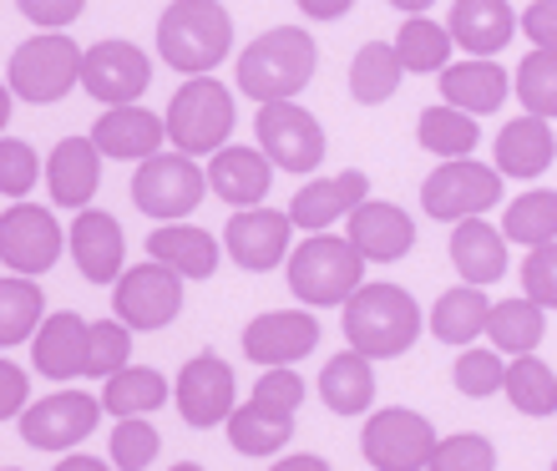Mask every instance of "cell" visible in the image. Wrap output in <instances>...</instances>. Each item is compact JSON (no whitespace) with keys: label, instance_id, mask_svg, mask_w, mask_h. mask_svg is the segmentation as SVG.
Here are the masks:
<instances>
[{"label":"cell","instance_id":"obj_53","mask_svg":"<svg viewBox=\"0 0 557 471\" xmlns=\"http://www.w3.org/2000/svg\"><path fill=\"white\" fill-rule=\"evenodd\" d=\"M269 471H330V461L324 457H314V451H294V457H284V461H274Z\"/></svg>","mask_w":557,"mask_h":471},{"label":"cell","instance_id":"obj_50","mask_svg":"<svg viewBox=\"0 0 557 471\" xmlns=\"http://www.w3.org/2000/svg\"><path fill=\"white\" fill-rule=\"evenodd\" d=\"M30 411V375L15 360H0V421H21Z\"/></svg>","mask_w":557,"mask_h":471},{"label":"cell","instance_id":"obj_36","mask_svg":"<svg viewBox=\"0 0 557 471\" xmlns=\"http://www.w3.org/2000/svg\"><path fill=\"white\" fill-rule=\"evenodd\" d=\"M451 26H441L431 15H406V26L396 30V51L411 76H441L451 66Z\"/></svg>","mask_w":557,"mask_h":471},{"label":"cell","instance_id":"obj_14","mask_svg":"<svg viewBox=\"0 0 557 471\" xmlns=\"http://www.w3.org/2000/svg\"><path fill=\"white\" fill-rule=\"evenodd\" d=\"M152 87V57L133 41H97L87 46V66H82V91L102 107H133Z\"/></svg>","mask_w":557,"mask_h":471},{"label":"cell","instance_id":"obj_33","mask_svg":"<svg viewBox=\"0 0 557 471\" xmlns=\"http://www.w3.org/2000/svg\"><path fill=\"white\" fill-rule=\"evenodd\" d=\"M416 142H421L431 158H446V162L471 158L476 142H482V127H476V117L461 112V107L436 102V107H425L421 117H416Z\"/></svg>","mask_w":557,"mask_h":471},{"label":"cell","instance_id":"obj_47","mask_svg":"<svg viewBox=\"0 0 557 471\" xmlns=\"http://www.w3.org/2000/svg\"><path fill=\"white\" fill-rule=\"evenodd\" d=\"M522 295L543 310H557V244H543V249H528L522 259Z\"/></svg>","mask_w":557,"mask_h":471},{"label":"cell","instance_id":"obj_54","mask_svg":"<svg viewBox=\"0 0 557 471\" xmlns=\"http://www.w3.org/2000/svg\"><path fill=\"white\" fill-rule=\"evenodd\" d=\"M57 471H117V467H112V461H102V457H87V451H72V457L57 461Z\"/></svg>","mask_w":557,"mask_h":471},{"label":"cell","instance_id":"obj_16","mask_svg":"<svg viewBox=\"0 0 557 471\" xmlns=\"http://www.w3.org/2000/svg\"><path fill=\"white\" fill-rule=\"evenodd\" d=\"M299 234L289 219V208H238L228 228H223V253L249 274H269L289 259V238Z\"/></svg>","mask_w":557,"mask_h":471},{"label":"cell","instance_id":"obj_11","mask_svg":"<svg viewBox=\"0 0 557 471\" xmlns=\"http://www.w3.org/2000/svg\"><path fill=\"white\" fill-rule=\"evenodd\" d=\"M112 314L127 330H168L183 314V274L158 259L133 264L112 284Z\"/></svg>","mask_w":557,"mask_h":471},{"label":"cell","instance_id":"obj_8","mask_svg":"<svg viewBox=\"0 0 557 471\" xmlns=\"http://www.w3.org/2000/svg\"><path fill=\"white\" fill-rule=\"evenodd\" d=\"M502 183H507V177H502L497 168H486V162H476V158H451L421 183V208L441 223L486 219V213L507 198Z\"/></svg>","mask_w":557,"mask_h":471},{"label":"cell","instance_id":"obj_25","mask_svg":"<svg viewBox=\"0 0 557 471\" xmlns=\"http://www.w3.org/2000/svg\"><path fill=\"white\" fill-rule=\"evenodd\" d=\"M147 259H158V264L177 269L183 280H213L219 274V259H223V238H213L208 228L198 223H158L152 238H147Z\"/></svg>","mask_w":557,"mask_h":471},{"label":"cell","instance_id":"obj_43","mask_svg":"<svg viewBox=\"0 0 557 471\" xmlns=\"http://www.w3.org/2000/svg\"><path fill=\"white\" fill-rule=\"evenodd\" d=\"M158 446H162V436L152 431V421H147V416H127V421H117V431H112L107 457H112L117 471H147L158 461Z\"/></svg>","mask_w":557,"mask_h":471},{"label":"cell","instance_id":"obj_21","mask_svg":"<svg viewBox=\"0 0 557 471\" xmlns=\"http://www.w3.org/2000/svg\"><path fill=\"white\" fill-rule=\"evenodd\" d=\"M102 188V148L91 137H61L46 158V193L57 208H91Z\"/></svg>","mask_w":557,"mask_h":471},{"label":"cell","instance_id":"obj_55","mask_svg":"<svg viewBox=\"0 0 557 471\" xmlns=\"http://www.w3.org/2000/svg\"><path fill=\"white\" fill-rule=\"evenodd\" d=\"M391 5H396L400 15H425L431 5H436V0H391Z\"/></svg>","mask_w":557,"mask_h":471},{"label":"cell","instance_id":"obj_57","mask_svg":"<svg viewBox=\"0 0 557 471\" xmlns=\"http://www.w3.org/2000/svg\"><path fill=\"white\" fill-rule=\"evenodd\" d=\"M5 471H21V467H5Z\"/></svg>","mask_w":557,"mask_h":471},{"label":"cell","instance_id":"obj_28","mask_svg":"<svg viewBox=\"0 0 557 471\" xmlns=\"http://www.w3.org/2000/svg\"><path fill=\"white\" fill-rule=\"evenodd\" d=\"M436 87H441V102L461 107V112H471V117H486V112H497V107L507 102L512 76L502 72L497 61L467 57V61H456V66H446V72L436 76Z\"/></svg>","mask_w":557,"mask_h":471},{"label":"cell","instance_id":"obj_42","mask_svg":"<svg viewBox=\"0 0 557 471\" xmlns=\"http://www.w3.org/2000/svg\"><path fill=\"white\" fill-rule=\"evenodd\" d=\"M507 355L497 350V345H471V350L456 355V365H451V385L461 391V396L471 400H486V396H497V391H507Z\"/></svg>","mask_w":557,"mask_h":471},{"label":"cell","instance_id":"obj_22","mask_svg":"<svg viewBox=\"0 0 557 471\" xmlns=\"http://www.w3.org/2000/svg\"><path fill=\"white\" fill-rule=\"evenodd\" d=\"M345 238L366 253V264H396V259H406V253L416 249V219L406 208L370 198V203H360L350 213Z\"/></svg>","mask_w":557,"mask_h":471},{"label":"cell","instance_id":"obj_35","mask_svg":"<svg viewBox=\"0 0 557 471\" xmlns=\"http://www.w3.org/2000/svg\"><path fill=\"white\" fill-rule=\"evenodd\" d=\"M284 442H294V416L269 411L259 400H244L228 416V446L238 457H274V451H284Z\"/></svg>","mask_w":557,"mask_h":471},{"label":"cell","instance_id":"obj_23","mask_svg":"<svg viewBox=\"0 0 557 471\" xmlns=\"http://www.w3.org/2000/svg\"><path fill=\"white\" fill-rule=\"evenodd\" d=\"M91 142L102 148V158H117V162H147L158 158L162 142H168V117L147 112L143 102L133 107H107L97 127H91Z\"/></svg>","mask_w":557,"mask_h":471},{"label":"cell","instance_id":"obj_7","mask_svg":"<svg viewBox=\"0 0 557 471\" xmlns=\"http://www.w3.org/2000/svg\"><path fill=\"white\" fill-rule=\"evenodd\" d=\"M203 193H213L208 188V168H198L188 152H177V148L137 162V173H133V203L152 223H183L193 208L203 203Z\"/></svg>","mask_w":557,"mask_h":471},{"label":"cell","instance_id":"obj_38","mask_svg":"<svg viewBox=\"0 0 557 471\" xmlns=\"http://www.w3.org/2000/svg\"><path fill=\"white\" fill-rule=\"evenodd\" d=\"M502 234L522 244V249H543V244H557V193L553 188H532L522 198L507 203L502 213Z\"/></svg>","mask_w":557,"mask_h":471},{"label":"cell","instance_id":"obj_31","mask_svg":"<svg viewBox=\"0 0 557 471\" xmlns=\"http://www.w3.org/2000/svg\"><path fill=\"white\" fill-rule=\"evenodd\" d=\"M486 320H492V305H486V289L476 284H456L436 299L431 310V335L441 345H456V350H471L476 335H486Z\"/></svg>","mask_w":557,"mask_h":471},{"label":"cell","instance_id":"obj_32","mask_svg":"<svg viewBox=\"0 0 557 471\" xmlns=\"http://www.w3.org/2000/svg\"><path fill=\"white\" fill-rule=\"evenodd\" d=\"M406 82V61L396 41H366L350 61V97L360 107H385Z\"/></svg>","mask_w":557,"mask_h":471},{"label":"cell","instance_id":"obj_44","mask_svg":"<svg viewBox=\"0 0 557 471\" xmlns=\"http://www.w3.org/2000/svg\"><path fill=\"white\" fill-rule=\"evenodd\" d=\"M133 360V330L122 320H97L91 324V345H87V375L112 381L117 370H127Z\"/></svg>","mask_w":557,"mask_h":471},{"label":"cell","instance_id":"obj_6","mask_svg":"<svg viewBox=\"0 0 557 471\" xmlns=\"http://www.w3.org/2000/svg\"><path fill=\"white\" fill-rule=\"evenodd\" d=\"M366 284V253L350 238L335 234H309L299 249L289 253V289L299 305L330 310V305H350L355 289Z\"/></svg>","mask_w":557,"mask_h":471},{"label":"cell","instance_id":"obj_56","mask_svg":"<svg viewBox=\"0 0 557 471\" xmlns=\"http://www.w3.org/2000/svg\"><path fill=\"white\" fill-rule=\"evenodd\" d=\"M168 471H203L198 461H177V467H168Z\"/></svg>","mask_w":557,"mask_h":471},{"label":"cell","instance_id":"obj_49","mask_svg":"<svg viewBox=\"0 0 557 471\" xmlns=\"http://www.w3.org/2000/svg\"><path fill=\"white\" fill-rule=\"evenodd\" d=\"M15 11L26 15L36 30H66L76 15L87 11V0H15Z\"/></svg>","mask_w":557,"mask_h":471},{"label":"cell","instance_id":"obj_34","mask_svg":"<svg viewBox=\"0 0 557 471\" xmlns=\"http://www.w3.org/2000/svg\"><path fill=\"white\" fill-rule=\"evenodd\" d=\"M543 335H547V310H543V305H532L528 295L492 305L486 339H492V345H497L507 360H517V355H532L537 345H543Z\"/></svg>","mask_w":557,"mask_h":471},{"label":"cell","instance_id":"obj_12","mask_svg":"<svg viewBox=\"0 0 557 471\" xmlns=\"http://www.w3.org/2000/svg\"><path fill=\"white\" fill-rule=\"evenodd\" d=\"M102 396H87V391H57V396L30 400V411L15 421L21 426V442L30 451H72L97 431L102 421Z\"/></svg>","mask_w":557,"mask_h":471},{"label":"cell","instance_id":"obj_10","mask_svg":"<svg viewBox=\"0 0 557 471\" xmlns=\"http://www.w3.org/2000/svg\"><path fill=\"white\" fill-rule=\"evenodd\" d=\"M253 148H264V158L284 173H314L324 162V127L320 117L299 102H269L259 107V117H253Z\"/></svg>","mask_w":557,"mask_h":471},{"label":"cell","instance_id":"obj_39","mask_svg":"<svg viewBox=\"0 0 557 471\" xmlns=\"http://www.w3.org/2000/svg\"><path fill=\"white\" fill-rule=\"evenodd\" d=\"M41 310H46L41 284H30L26 274L0 280V350H15V345L36 339V324H46Z\"/></svg>","mask_w":557,"mask_h":471},{"label":"cell","instance_id":"obj_4","mask_svg":"<svg viewBox=\"0 0 557 471\" xmlns=\"http://www.w3.org/2000/svg\"><path fill=\"white\" fill-rule=\"evenodd\" d=\"M168 148L188 152V158H213L228 148L238 122L234 87H223L219 76H188L168 102Z\"/></svg>","mask_w":557,"mask_h":471},{"label":"cell","instance_id":"obj_37","mask_svg":"<svg viewBox=\"0 0 557 471\" xmlns=\"http://www.w3.org/2000/svg\"><path fill=\"white\" fill-rule=\"evenodd\" d=\"M168 396H173V385L147 365H127V370H117L112 381H102V406L117 416V421H127V416H152Z\"/></svg>","mask_w":557,"mask_h":471},{"label":"cell","instance_id":"obj_27","mask_svg":"<svg viewBox=\"0 0 557 471\" xmlns=\"http://www.w3.org/2000/svg\"><path fill=\"white\" fill-rule=\"evenodd\" d=\"M87 345H91V324L82 314L61 310L36 330L30 360H36L46 381H76V375H87Z\"/></svg>","mask_w":557,"mask_h":471},{"label":"cell","instance_id":"obj_41","mask_svg":"<svg viewBox=\"0 0 557 471\" xmlns=\"http://www.w3.org/2000/svg\"><path fill=\"white\" fill-rule=\"evenodd\" d=\"M512 91H517V102H522V112L553 122L557 117V51H528L512 76Z\"/></svg>","mask_w":557,"mask_h":471},{"label":"cell","instance_id":"obj_3","mask_svg":"<svg viewBox=\"0 0 557 471\" xmlns=\"http://www.w3.org/2000/svg\"><path fill=\"white\" fill-rule=\"evenodd\" d=\"M339 324H345L350 350L370 355V360H391V355H406L421 339V305L400 284H360Z\"/></svg>","mask_w":557,"mask_h":471},{"label":"cell","instance_id":"obj_26","mask_svg":"<svg viewBox=\"0 0 557 471\" xmlns=\"http://www.w3.org/2000/svg\"><path fill=\"white\" fill-rule=\"evenodd\" d=\"M451 36L467 57H486L497 61V51L522 30V15L507 0H456L451 5Z\"/></svg>","mask_w":557,"mask_h":471},{"label":"cell","instance_id":"obj_40","mask_svg":"<svg viewBox=\"0 0 557 471\" xmlns=\"http://www.w3.org/2000/svg\"><path fill=\"white\" fill-rule=\"evenodd\" d=\"M507 400L532 421L557 416V370L547 360H537V355H517L507 365Z\"/></svg>","mask_w":557,"mask_h":471},{"label":"cell","instance_id":"obj_29","mask_svg":"<svg viewBox=\"0 0 557 471\" xmlns=\"http://www.w3.org/2000/svg\"><path fill=\"white\" fill-rule=\"evenodd\" d=\"M507 244H512V238L502 234V228H492L486 219L451 223V264H456V274H461L467 284H476V289L497 284L502 274H507Z\"/></svg>","mask_w":557,"mask_h":471},{"label":"cell","instance_id":"obj_24","mask_svg":"<svg viewBox=\"0 0 557 471\" xmlns=\"http://www.w3.org/2000/svg\"><path fill=\"white\" fill-rule=\"evenodd\" d=\"M492 168H497L502 177H522V183H532V177H543L547 168L557 162V133L547 117H532V112H522V117H512L507 127L497 133V142H492Z\"/></svg>","mask_w":557,"mask_h":471},{"label":"cell","instance_id":"obj_52","mask_svg":"<svg viewBox=\"0 0 557 471\" xmlns=\"http://www.w3.org/2000/svg\"><path fill=\"white\" fill-rule=\"evenodd\" d=\"M294 5H299L309 21H339V15L355 11V0H294Z\"/></svg>","mask_w":557,"mask_h":471},{"label":"cell","instance_id":"obj_17","mask_svg":"<svg viewBox=\"0 0 557 471\" xmlns=\"http://www.w3.org/2000/svg\"><path fill=\"white\" fill-rule=\"evenodd\" d=\"M360 203H370V177L360 168H345L335 177H314L294 193L289 219L299 234H330L335 223H350V213Z\"/></svg>","mask_w":557,"mask_h":471},{"label":"cell","instance_id":"obj_9","mask_svg":"<svg viewBox=\"0 0 557 471\" xmlns=\"http://www.w3.org/2000/svg\"><path fill=\"white\" fill-rule=\"evenodd\" d=\"M436 446H441L436 426L421 411H406V406H385L360 431V457L375 471H425L431 457H436Z\"/></svg>","mask_w":557,"mask_h":471},{"label":"cell","instance_id":"obj_30","mask_svg":"<svg viewBox=\"0 0 557 471\" xmlns=\"http://www.w3.org/2000/svg\"><path fill=\"white\" fill-rule=\"evenodd\" d=\"M320 400L335 416H366L370 400H375V370H370V355L339 350L335 360H324V370H320Z\"/></svg>","mask_w":557,"mask_h":471},{"label":"cell","instance_id":"obj_48","mask_svg":"<svg viewBox=\"0 0 557 471\" xmlns=\"http://www.w3.org/2000/svg\"><path fill=\"white\" fill-rule=\"evenodd\" d=\"M249 400L269 406V411L294 416V411H299V400H305V375H299L294 365L264 370V375H259V385H253V396H249Z\"/></svg>","mask_w":557,"mask_h":471},{"label":"cell","instance_id":"obj_58","mask_svg":"<svg viewBox=\"0 0 557 471\" xmlns=\"http://www.w3.org/2000/svg\"><path fill=\"white\" fill-rule=\"evenodd\" d=\"M547 471H557V461H553V467H547Z\"/></svg>","mask_w":557,"mask_h":471},{"label":"cell","instance_id":"obj_51","mask_svg":"<svg viewBox=\"0 0 557 471\" xmlns=\"http://www.w3.org/2000/svg\"><path fill=\"white\" fill-rule=\"evenodd\" d=\"M522 36L532 51H557V0H532L522 11Z\"/></svg>","mask_w":557,"mask_h":471},{"label":"cell","instance_id":"obj_15","mask_svg":"<svg viewBox=\"0 0 557 471\" xmlns=\"http://www.w3.org/2000/svg\"><path fill=\"white\" fill-rule=\"evenodd\" d=\"M173 400H177V416H183L193 431L228 426V416L238 411L234 370H228V360H219L213 350L193 355L188 365H183V375L173 381Z\"/></svg>","mask_w":557,"mask_h":471},{"label":"cell","instance_id":"obj_19","mask_svg":"<svg viewBox=\"0 0 557 471\" xmlns=\"http://www.w3.org/2000/svg\"><path fill=\"white\" fill-rule=\"evenodd\" d=\"M66 244H72V259L76 269H82V280L91 284H117L122 274H127V234H122V223L107 213V208H82L72 223V234H66Z\"/></svg>","mask_w":557,"mask_h":471},{"label":"cell","instance_id":"obj_5","mask_svg":"<svg viewBox=\"0 0 557 471\" xmlns=\"http://www.w3.org/2000/svg\"><path fill=\"white\" fill-rule=\"evenodd\" d=\"M82 66H87V51L72 36L46 30V36H30V41H21L11 51V61H5V91H11L15 102L51 107L82 87Z\"/></svg>","mask_w":557,"mask_h":471},{"label":"cell","instance_id":"obj_2","mask_svg":"<svg viewBox=\"0 0 557 471\" xmlns=\"http://www.w3.org/2000/svg\"><path fill=\"white\" fill-rule=\"evenodd\" d=\"M234 51V15L223 0H168L158 15V57L183 76H213Z\"/></svg>","mask_w":557,"mask_h":471},{"label":"cell","instance_id":"obj_13","mask_svg":"<svg viewBox=\"0 0 557 471\" xmlns=\"http://www.w3.org/2000/svg\"><path fill=\"white\" fill-rule=\"evenodd\" d=\"M61 249H72L66 234H61V223L51 208L41 203H11L0 213V264L11 269V274H46V269L61 259Z\"/></svg>","mask_w":557,"mask_h":471},{"label":"cell","instance_id":"obj_18","mask_svg":"<svg viewBox=\"0 0 557 471\" xmlns=\"http://www.w3.org/2000/svg\"><path fill=\"white\" fill-rule=\"evenodd\" d=\"M314 345H320V320L309 310H269L244 324V355L264 370L294 365V360L314 355Z\"/></svg>","mask_w":557,"mask_h":471},{"label":"cell","instance_id":"obj_20","mask_svg":"<svg viewBox=\"0 0 557 471\" xmlns=\"http://www.w3.org/2000/svg\"><path fill=\"white\" fill-rule=\"evenodd\" d=\"M208 188L219 203L238 208H264L269 188H274V162L264 158V148H244V142H228L223 152L208 158Z\"/></svg>","mask_w":557,"mask_h":471},{"label":"cell","instance_id":"obj_1","mask_svg":"<svg viewBox=\"0 0 557 471\" xmlns=\"http://www.w3.org/2000/svg\"><path fill=\"white\" fill-rule=\"evenodd\" d=\"M314 66H320V46L314 36L299 26H274L264 36H253L238 57V76L234 87L249 97L253 107L269 102H299V91L314 82Z\"/></svg>","mask_w":557,"mask_h":471},{"label":"cell","instance_id":"obj_46","mask_svg":"<svg viewBox=\"0 0 557 471\" xmlns=\"http://www.w3.org/2000/svg\"><path fill=\"white\" fill-rule=\"evenodd\" d=\"M425 471H497V446L476 436V431H461V436H446L436 446Z\"/></svg>","mask_w":557,"mask_h":471},{"label":"cell","instance_id":"obj_45","mask_svg":"<svg viewBox=\"0 0 557 471\" xmlns=\"http://www.w3.org/2000/svg\"><path fill=\"white\" fill-rule=\"evenodd\" d=\"M36 177H41L36 148L21 142V137H0V193H5L11 203H26V193L36 188Z\"/></svg>","mask_w":557,"mask_h":471}]
</instances>
